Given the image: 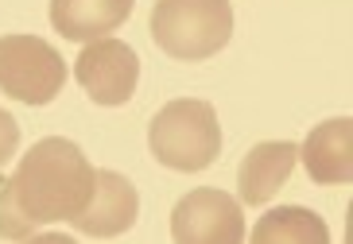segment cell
Wrapping results in <instances>:
<instances>
[{"instance_id": "obj_5", "label": "cell", "mask_w": 353, "mask_h": 244, "mask_svg": "<svg viewBox=\"0 0 353 244\" xmlns=\"http://www.w3.org/2000/svg\"><path fill=\"white\" fill-rule=\"evenodd\" d=\"M74 78L85 90V97L94 105L105 109H117V105H128L136 93V81H140V59L128 47L125 39H94L78 54L74 62Z\"/></svg>"}, {"instance_id": "obj_1", "label": "cell", "mask_w": 353, "mask_h": 244, "mask_svg": "<svg viewBox=\"0 0 353 244\" xmlns=\"http://www.w3.org/2000/svg\"><path fill=\"white\" fill-rule=\"evenodd\" d=\"M94 174L74 140H39L0 183V241H35L43 225L74 221L94 194Z\"/></svg>"}, {"instance_id": "obj_6", "label": "cell", "mask_w": 353, "mask_h": 244, "mask_svg": "<svg viewBox=\"0 0 353 244\" xmlns=\"http://www.w3.org/2000/svg\"><path fill=\"white\" fill-rule=\"evenodd\" d=\"M171 236L179 244H241L245 241V214L218 186H202L179 198L171 210Z\"/></svg>"}, {"instance_id": "obj_3", "label": "cell", "mask_w": 353, "mask_h": 244, "mask_svg": "<svg viewBox=\"0 0 353 244\" xmlns=\"http://www.w3.org/2000/svg\"><path fill=\"white\" fill-rule=\"evenodd\" d=\"M152 39L179 62H202L225 51L233 39V4L229 0H156Z\"/></svg>"}, {"instance_id": "obj_9", "label": "cell", "mask_w": 353, "mask_h": 244, "mask_svg": "<svg viewBox=\"0 0 353 244\" xmlns=\"http://www.w3.org/2000/svg\"><path fill=\"white\" fill-rule=\"evenodd\" d=\"M299 163V148L291 140H268L256 143L237 171V190H241V205H264L283 190V183L291 179Z\"/></svg>"}, {"instance_id": "obj_2", "label": "cell", "mask_w": 353, "mask_h": 244, "mask_svg": "<svg viewBox=\"0 0 353 244\" xmlns=\"http://www.w3.org/2000/svg\"><path fill=\"white\" fill-rule=\"evenodd\" d=\"M148 148L171 171H206L221 155V128L214 105L198 97L167 101L148 124Z\"/></svg>"}, {"instance_id": "obj_12", "label": "cell", "mask_w": 353, "mask_h": 244, "mask_svg": "<svg viewBox=\"0 0 353 244\" xmlns=\"http://www.w3.org/2000/svg\"><path fill=\"white\" fill-rule=\"evenodd\" d=\"M16 148H20V124L12 121L8 109H0V167L16 155Z\"/></svg>"}, {"instance_id": "obj_10", "label": "cell", "mask_w": 353, "mask_h": 244, "mask_svg": "<svg viewBox=\"0 0 353 244\" xmlns=\"http://www.w3.org/2000/svg\"><path fill=\"white\" fill-rule=\"evenodd\" d=\"M136 0H51V28L74 43L113 35L132 16Z\"/></svg>"}, {"instance_id": "obj_4", "label": "cell", "mask_w": 353, "mask_h": 244, "mask_svg": "<svg viewBox=\"0 0 353 244\" xmlns=\"http://www.w3.org/2000/svg\"><path fill=\"white\" fill-rule=\"evenodd\" d=\"M66 85V62L39 35H0V90L23 105H51Z\"/></svg>"}, {"instance_id": "obj_11", "label": "cell", "mask_w": 353, "mask_h": 244, "mask_svg": "<svg viewBox=\"0 0 353 244\" xmlns=\"http://www.w3.org/2000/svg\"><path fill=\"white\" fill-rule=\"evenodd\" d=\"M245 236H252L256 244H326L330 229L319 214L303 205H280V210H268Z\"/></svg>"}, {"instance_id": "obj_8", "label": "cell", "mask_w": 353, "mask_h": 244, "mask_svg": "<svg viewBox=\"0 0 353 244\" xmlns=\"http://www.w3.org/2000/svg\"><path fill=\"white\" fill-rule=\"evenodd\" d=\"M299 163L307 167L319 186H345L353 183V121L334 116L311 128L307 143L299 148Z\"/></svg>"}, {"instance_id": "obj_7", "label": "cell", "mask_w": 353, "mask_h": 244, "mask_svg": "<svg viewBox=\"0 0 353 244\" xmlns=\"http://www.w3.org/2000/svg\"><path fill=\"white\" fill-rule=\"evenodd\" d=\"M136 214H140L136 186L117 171H97L94 194H90V202L82 205V214L70 225L82 229L85 236H94V241H109V236H121L125 229H132Z\"/></svg>"}]
</instances>
